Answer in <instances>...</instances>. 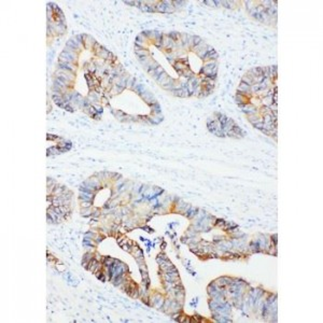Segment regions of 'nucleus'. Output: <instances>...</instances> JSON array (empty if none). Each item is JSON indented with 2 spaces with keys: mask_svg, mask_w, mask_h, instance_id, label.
<instances>
[{
  "mask_svg": "<svg viewBox=\"0 0 323 323\" xmlns=\"http://www.w3.org/2000/svg\"><path fill=\"white\" fill-rule=\"evenodd\" d=\"M77 60V54L75 53H69L66 51H62V54L60 55V62H73Z\"/></svg>",
  "mask_w": 323,
  "mask_h": 323,
  "instance_id": "nucleus-1",
  "label": "nucleus"
},
{
  "mask_svg": "<svg viewBox=\"0 0 323 323\" xmlns=\"http://www.w3.org/2000/svg\"><path fill=\"white\" fill-rule=\"evenodd\" d=\"M136 54L138 55V56L140 57V58H142V57H145L147 55H148V51H145V50H140V51H137Z\"/></svg>",
  "mask_w": 323,
  "mask_h": 323,
  "instance_id": "nucleus-5",
  "label": "nucleus"
},
{
  "mask_svg": "<svg viewBox=\"0 0 323 323\" xmlns=\"http://www.w3.org/2000/svg\"><path fill=\"white\" fill-rule=\"evenodd\" d=\"M238 91L240 92V94H241V93L250 92V85H248V84L243 83V82H242V83L239 85V87H238Z\"/></svg>",
  "mask_w": 323,
  "mask_h": 323,
  "instance_id": "nucleus-4",
  "label": "nucleus"
},
{
  "mask_svg": "<svg viewBox=\"0 0 323 323\" xmlns=\"http://www.w3.org/2000/svg\"><path fill=\"white\" fill-rule=\"evenodd\" d=\"M58 68H60V70H65V71H69V72H72L74 70V67L71 62H58Z\"/></svg>",
  "mask_w": 323,
  "mask_h": 323,
  "instance_id": "nucleus-2",
  "label": "nucleus"
},
{
  "mask_svg": "<svg viewBox=\"0 0 323 323\" xmlns=\"http://www.w3.org/2000/svg\"><path fill=\"white\" fill-rule=\"evenodd\" d=\"M93 197V194L91 192H87V191H84V192L80 193V198L84 202H91Z\"/></svg>",
  "mask_w": 323,
  "mask_h": 323,
  "instance_id": "nucleus-3",
  "label": "nucleus"
}]
</instances>
